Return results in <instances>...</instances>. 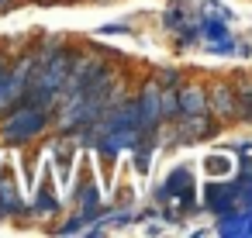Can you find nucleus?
I'll return each mask as SVG.
<instances>
[{"label": "nucleus", "mask_w": 252, "mask_h": 238, "mask_svg": "<svg viewBox=\"0 0 252 238\" xmlns=\"http://www.w3.org/2000/svg\"><path fill=\"white\" fill-rule=\"evenodd\" d=\"M176 107H180L187 118H197V114H204L207 97H204V90H200V87H187V90L176 97Z\"/></svg>", "instance_id": "nucleus-1"}, {"label": "nucleus", "mask_w": 252, "mask_h": 238, "mask_svg": "<svg viewBox=\"0 0 252 238\" xmlns=\"http://www.w3.org/2000/svg\"><path fill=\"white\" fill-rule=\"evenodd\" d=\"M42 111H21L18 118H14V124H7V135H35L38 128H42Z\"/></svg>", "instance_id": "nucleus-2"}, {"label": "nucleus", "mask_w": 252, "mask_h": 238, "mask_svg": "<svg viewBox=\"0 0 252 238\" xmlns=\"http://www.w3.org/2000/svg\"><path fill=\"white\" fill-rule=\"evenodd\" d=\"M156 97H159V87H156V83H149V87H145V93H142V121H145V124H156V121L162 118V111H159V100H156Z\"/></svg>", "instance_id": "nucleus-3"}, {"label": "nucleus", "mask_w": 252, "mask_h": 238, "mask_svg": "<svg viewBox=\"0 0 252 238\" xmlns=\"http://www.w3.org/2000/svg\"><path fill=\"white\" fill-rule=\"evenodd\" d=\"M204 166H207V173H211V176H224V173L231 169V159H228V155H207V159H204Z\"/></svg>", "instance_id": "nucleus-4"}, {"label": "nucleus", "mask_w": 252, "mask_h": 238, "mask_svg": "<svg viewBox=\"0 0 252 238\" xmlns=\"http://www.w3.org/2000/svg\"><path fill=\"white\" fill-rule=\"evenodd\" d=\"M214 107H218L221 114H228V111L235 107V100H231V93H228V87H218V90H214Z\"/></svg>", "instance_id": "nucleus-5"}, {"label": "nucleus", "mask_w": 252, "mask_h": 238, "mask_svg": "<svg viewBox=\"0 0 252 238\" xmlns=\"http://www.w3.org/2000/svg\"><path fill=\"white\" fill-rule=\"evenodd\" d=\"M0 4H4V0H0Z\"/></svg>", "instance_id": "nucleus-6"}]
</instances>
